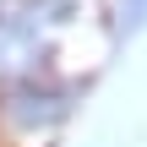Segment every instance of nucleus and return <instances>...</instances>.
Masks as SVG:
<instances>
[{
  "mask_svg": "<svg viewBox=\"0 0 147 147\" xmlns=\"http://www.w3.org/2000/svg\"><path fill=\"white\" fill-rule=\"evenodd\" d=\"M65 115H71V82H55L49 71L0 87V131L11 142H44Z\"/></svg>",
  "mask_w": 147,
  "mask_h": 147,
  "instance_id": "1",
  "label": "nucleus"
},
{
  "mask_svg": "<svg viewBox=\"0 0 147 147\" xmlns=\"http://www.w3.org/2000/svg\"><path fill=\"white\" fill-rule=\"evenodd\" d=\"M0 5H11V0H0Z\"/></svg>",
  "mask_w": 147,
  "mask_h": 147,
  "instance_id": "2",
  "label": "nucleus"
}]
</instances>
